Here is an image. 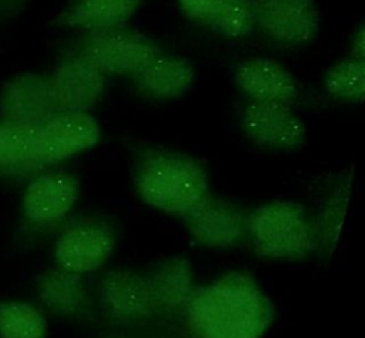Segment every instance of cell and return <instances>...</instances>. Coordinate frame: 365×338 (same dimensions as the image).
<instances>
[{
  "instance_id": "obj_1",
  "label": "cell",
  "mask_w": 365,
  "mask_h": 338,
  "mask_svg": "<svg viewBox=\"0 0 365 338\" xmlns=\"http://www.w3.org/2000/svg\"><path fill=\"white\" fill-rule=\"evenodd\" d=\"M274 315L265 291L244 272H228L195 288L185 311L197 338H261Z\"/></svg>"
},
{
  "instance_id": "obj_2",
  "label": "cell",
  "mask_w": 365,
  "mask_h": 338,
  "mask_svg": "<svg viewBox=\"0 0 365 338\" xmlns=\"http://www.w3.org/2000/svg\"><path fill=\"white\" fill-rule=\"evenodd\" d=\"M135 188L145 204L182 217L208 194V180L202 164L195 158L157 151L140 163Z\"/></svg>"
},
{
  "instance_id": "obj_3",
  "label": "cell",
  "mask_w": 365,
  "mask_h": 338,
  "mask_svg": "<svg viewBox=\"0 0 365 338\" xmlns=\"http://www.w3.org/2000/svg\"><path fill=\"white\" fill-rule=\"evenodd\" d=\"M247 234L255 252L274 260H304L315 248L307 208L289 200H272L247 218Z\"/></svg>"
},
{
  "instance_id": "obj_4",
  "label": "cell",
  "mask_w": 365,
  "mask_h": 338,
  "mask_svg": "<svg viewBox=\"0 0 365 338\" xmlns=\"http://www.w3.org/2000/svg\"><path fill=\"white\" fill-rule=\"evenodd\" d=\"M78 53L104 74H137L158 54V47L140 33L120 27L93 30L80 40Z\"/></svg>"
},
{
  "instance_id": "obj_5",
  "label": "cell",
  "mask_w": 365,
  "mask_h": 338,
  "mask_svg": "<svg viewBox=\"0 0 365 338\" xmlns=\"http://www.w3.org/2000/svg\"><path fill=\"white\" fill-rule=\"evenodd\" d=\"M100 135V127L88 113L60 111L37 128L33 160L40 168L57 164L94 147Z\"/></svg>"
},
{
  "instance_id": "obj_6",
  "label": "cell",
  "mask_w": 365,
  "mask_h": 338,
  "mask_svg": "<svg viewBox=\"0 0 365 338\" xmlns=\"http://www.w3.org/2000/svg\"><path fill=\"white\" fill-rule=\"evenodd\" d=\"M115 245L114 231L104 221H84L64 231L56 242L60 268L84 275L103 267Z\"/></svg>"
},
{
  "instance_id": "obj_7",
  "label": "cell",
  "mask_w": 365,
  "mask_h": 338,
  "mask_svg": "<svg viewBox=\"0 0 365 338\" xmlns=\"http://www.w3.org/2000/svg\"><path fill=\"white\" fill-rule=\"evenodd\" d=\"M247 137L258 145L292 150L305 140L307 128L289 104L277 101H251L241 114Z\"/></svg>"
},
{
  "instance_id": "obj_8",
  "label": "cell",
  "mask_w": 365,
  "mask_h": 338,
  "mask_svg": "<svg viewBox=\"0 0 365 338\" xmlns=\"http://www.w3.org/2000/svg\"><path fill=\"white\" fill-rule=\"evenodd\" d=\"M58 111L91 110L100 100L106 77L80 53L64 58L48 77Z\"/></svg>"
},
{
  "instance_id": "obj_9",
  "label": "cell",
  "mask_w": 365,
  "mask_h": 338,
  "mask_svg": "<svg viewBox=\"0 0 365 338\" xmlns=\"http://www.w3.org/2000/svg\"><path fill=\"white\" fill-rule=\"evenodd\" d=\"M184 217L190 235L212 248H228L247 235V217L231 203L207 194Z\"/></svg>"
},
{
  "instance_id": "obj_10",
  "label": "cell",
  "mask_w": 365,
  "mask_h": 338,
  "mask_svg": "<svg viewBox=\"0 0 365 338\" xmlns=\"http://www.w3.org/2000/svg\"><path fill=\"white\" fill-rule=\"evenodd\" d=\"M58 111L50 81L36 73H23L9 80L0 93V116L40 127Z\"/></svg>"
},
{
  "instance_id": "obj_11",
  "label": "cell",
  "mask_w": 365,
  "mask_h": 338,
  "mask_svg": "<svg viewBox=\"0 0 365 338\" xmlns=\"http://www.w3.org/2000/svg\"><path fill=\"white\" fill-rule=\"evenodd\" d=\"M98 297L106 314L123 324L147 319L155 309L148 278L128 270L107 272L100 281Z\"/></svg>"
},
{
  "instance_id": "obj_12",
  "label": "cell",
  "mask_w": 365,
  "mask_h": 338,
  "mask_svg": "<svg viewBox=\"0 0 365 338\" xmlns=\"http://www.w3.org/2000/svg\"><path fill=\"white\" fill-rule=\"evenodd\" d=\"M255 24L272 40L299 44L311 40L319 17L309 0H254Z\"/></svg>"
},
{
  "instance_id": "obj_13",
  "label": "cell",
  "mask_w": 365,
  "mask_h": 338,
  "mask_svg": "<svg viewBox=\"0 0 365 338\" xmlns=\"http://www.w3.org/2000/svg\"><path fill=\"white\" fill-rule=\"evenodd\" d=\"M78 197L77 180L66 171L44 173L33 178L23 194L24 215L37 224L61 221Z\"/></svg>"
},
{
  "instance_id": "obj_14",
  "label": "cell",
  "mask_w": 365,
  "mask_h": 338,
  "mask_svg": "<svg viewBox=\"0 0 365 338\" xmlns=\"http://www.w3.org/2000/svg\"><path fill=\"white\" fill-rule=\"evenodd\" d=\"M234 81L251 101L291 104L298 94L294 76L271 58L255 57L241 63L234 73Z\"/></svg>"
},
{
  "instance_id": "obj_15",
  "label": "cell",
  "mask_w": 365,
  "mask_h": 338,
  "mask_svg": "<svg viewBox=\"0 0 365 338\" xmlns=\"http://www.w3.org/2000/svg\"><path fill=\"white\" fill-rule=\"evenodd\" d=\"M155 309L178 317L185 315L194 295V274L184 257H173L158 265L148 278Z\"/></svg>"
},
{
  "instance_id": "obj_16",
  "label": "cell",
  "mask_w": 365,
  "mask_h": 338,
  "mask_svg": "<svg viewBox=\"0 0 365 338\" xmlns=\"http://www.w3.org/2000/svg\"><path fill=\"white\" fill-rule=\"evenodd\" d=\"M133 77L143 94L155 100H168L190 88L194 81V67L182 57L160 53Z\"/></svg>"
},
{
  "instance_id": "obj_17",
  "label": "cell",
  "mask_w": 365,
  "mask_h": 338,
  "mask_svg": "<svg viewBox=\"0 0 365 338\" xmlns=\"http://www.w3.org/2000/svg\"><path fill=\"white\" fill-rule=\"evenodd\" d=\"M37 290L43 304L58 314H78L88 302L83 275L63 268L43 274Z\"/></svg>"
},
{
  "instance_id": "obj_18",
  "label": "cell",
  "mask_w": 365,
  "mask_h": 338,
  "mask_svg": "<svg viewBox=\"0 0 365 338\" xmlns=\"http://www.w3.org/2000/svg\"><path fill=\"white\" fill-rule=\"evenodd\" d=\"M38 127L0 120V174H29L40 170L33 160V143Z\"/></svg>"
},
{
  "instance_id": "obj_19",
  "label": "cell",
  "mask_w": 365,
  "mask_h": 338,
  "mask_svg": "<svg viewBox=\"0 0 365 338\" xmlns=\"http://www.w3.org/2000/svg\"><path fill=\"white\" fill-rule=\"evenodd\" d=\"M138 0H77L66 14V23L87 31L120 27L135 11Z\"/></svg>"
},
{
  "instance_id": "obj_20",
  "label": "cell",
  "mask_w": 365,
  "mask_h": 338,
  "mask_svg": "<svg viewBox=\"0 0 365 338\" xmlns=\"http://www.w3.org/2000/svg\"><path fill=\"white\" fill-rule=\"evenodd\" d=\"M351 191V175L341 181L329 195L317 218L312 220L315 234V248L332 252L344 225Z\"/></svg>"
},
{
  "instance_id": "obj_21",
  "label": "cell",
  "mask_w": 365,
  "mask_h": 338,
  "mask_svg": "<svg viewBox=\"0 0 365 338\" xmlns=\"http://www.w3.org/2000/svg\"><path fill=\"white\" fill-rule=\"evenodd\" d=\"M46 317L34 305L20 301L0 304V338H46Z\"/></svg>"
},
{
  "instance_id": "obj_22",
  "label": "cell",
  "mask_w": 365,
  "mask_h": 338,
  "mask_svg": "<svg viewBox=\"0 0 365 338\" xmlns=\"http://www.w3.org/2000/svg\"><path fill=\"white\" fill-rule=\"evenodd\" d=\"M324 88L336 100L362 103L365 96L364 60L348 57L334 64L324 77Z\"/></svg>"
},
{
  "instance_id": "obj_23",
  "label": "cell",
  "mask_w": 365,
  "mask_h": 338,
  "mask_svg": "<svg viewBox=\"0 0 365 338\" xmlns=\"http://www.w3.org/2000/svg\"><path fill=\"white\" fill-rule=\"evenodd\" d=\"M220 34L242 37L255 27V9L252 0H221V4L208 23Z\"/></svg>"
},
{
  "instance_id": "obj_24",
  "label": "cell",
  "mask_w": 365,
  "mask_h": 338,
  "mask_svg": "<svg viewBox=\"0 0 365 338\" xmlns=\"http://www.w3.org/2000/svg\"><path fill=\"white\" fill-rule=\"evenodd\" d=\"M178 3L188 19L208 24L215 16L221 0H178Z\"/></svg>"
},
{
  "instance_id": "obj_25",
  "label": "cell",
  "mask_w": 365,
  "mask_h": 338,
  "mask_svg": "<svg viewBox=\"0 0 365 338\" xmlns=\"http://www.w3.org/2000/svg\"><path fill=\"white\" fill-rule=\"evenodd\" d=\"M364 29H359V31L356 33V36L354 37L352 41V56L354 58L358 60H364Z\"/></svg>"
}]
</instances>
